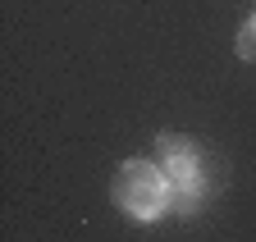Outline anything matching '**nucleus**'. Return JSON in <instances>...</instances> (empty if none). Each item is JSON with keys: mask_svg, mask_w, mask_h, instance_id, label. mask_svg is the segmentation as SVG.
<instances>
[{"mask_svg": "<svg viewBox=\"0 0 256 242\" xmlns=\"http://www.w3.org/2000/svg\"><path fill=\"white\" fill-rule=\"evenodd\" d=\"M238 55L247 59V64H256V14L242 23V32H238Z\"/></svg>", "mask_w": 256, "mask_h": 242, "instance_id": "obj_3", "label": "nucleus"}, {"mask_svg": "<svg viewBox=\"0 0 256 242\" xmlns=\"http://www.w3.org/2000/svg\"><path fill=\"white\" fill-rule=\"evenodd\" d=\"M170 174L151 160H124L114 174V206L128 220H156L170 206Z\"/></svg>", "mask_w": 256, "mask_h": 242, "instance_id": "obj_1", "label": "nucleus"}, {"mask_svg": "<svg viewBox=\"0 0 256 242\" xmlns=\"http://www.w3.org/2000/svg\"><path fill=\"white\" fill-rule=\"evenodd\" d=\"M160 169L170 174L174 188H192V183H197V146H192L188 137L165 133V137H160Z\"/></svg>", "mask_w": 256, "mask_h": 242, "instance_id": "obj_2", "label": "nucleus"}]
</instances>
